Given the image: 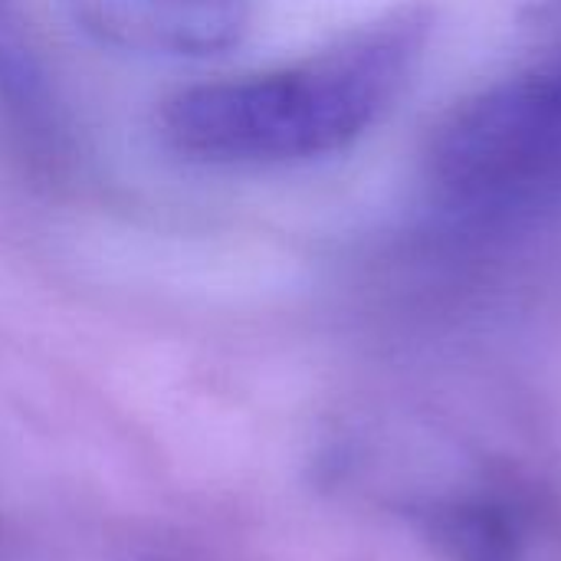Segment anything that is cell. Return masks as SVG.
Wrapping results in <instances>:
<instances>
[{
    "instance_id": "1",
    "label": "cell",
    "mask_w": 561,
    "mask_h": 561,
    "mask_svg": "<svg viewBox=\"0 0 561 561\" xmlns=\"http://www.w3.org/2000/svg\"><path fill=\"white\" fill-rule=\"evenodd\" d=\"M427 20L401 13L316 59L174 92L154 115L174 154L220 168H283L355 145L401 95Z\"/></svg>"
},
{
    "instance_id": "2",
    "label": "cell",
    "mask_w": 561,
    "mask_h": 561,
    "mask_svg": "<svg viewBox=\"0 0 561 561\" xmlns=\"http://www.w3.org/2000/svg\"><path fill=\"white\" fill-rule=\"evenodd\" d=\"M424 168L434 194L473 220L561 210V59L454 105L427 141Z\"/></svg>"
},
{
    "instance_id": "3",
    "label": "cell",
    "mask_w": 561,
    "mask_h": 561,
    "mask_svg": "<svg viewBox=\"0 0 561 561\" xmlns=\"http://www.w3.org/2000/svg\"><path fill=\"white\" fill-rule=\"evenodd\" d=\"M95 43L154 59H217L253 23V0H62Z\"/></svg>"
},
{
    "instance_id": "4",
    "label": "cell",
    "mask_w": 561,
    "mask_h": 561,
    "mask_svg": "<svg viewBox=\"0 0 561 561\" xmlns=\"http://www.w3.org/2000/svg\"><path fill=\"white\" fill-rule=\"evenodd\" d=\"M424 533L447 561H519L506 513L490 503H444L424 516Z\"/></svg>"
},
{
    "instance_id": "5",
    "label": "cell",
    "mask_w": 561,
    "mask_h": 561,
    "mask_svg": "<svg viewBox=\"0 0 561 561\" xmlns=\"http://www.w3.org/2000/svg\"><path fill=\"white\" fill-rule=\"evenodd\" d=\"M0 105L20 135H33L56 145L59 125L49 85L36 62L13 43L0 39Z\"/></svg>"
}]
</instances>
